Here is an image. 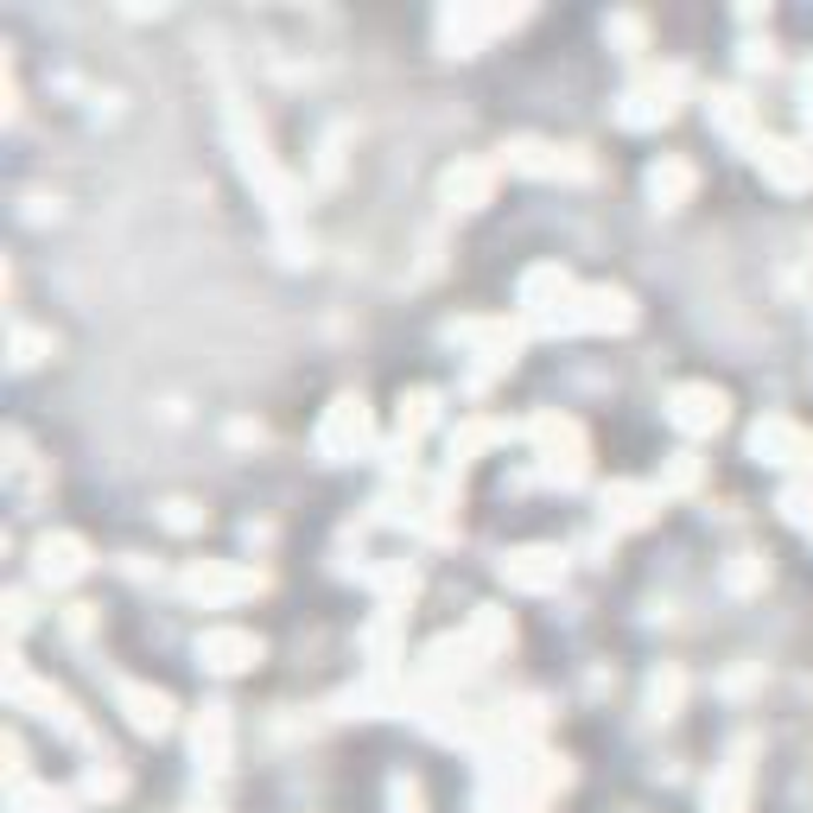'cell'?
Masks as SVG:
<instances>
[{
  "label": "cell",
  "instance_id": "obj_2",
  "mask_svg": "<svg viewBox=\"0 0 813 813\" xmlns=\"http://www.w3.org/2000/svg\"><path fill=\"white\" fill-rule=\"evenodd\" d=\"M204 655H210V667L235 674V667H248V662H255V642H248V635H229V629H217V635L204 642Z\"/></svg>",
  "mask_w": 813,
  "mask_h": 813
},
{
  "label": "cell",
  "instance_id": "obj_6",
  "mask_svg": "<svg viewBox=\"0 0 813 813\" xmlns=\"http://www.w3.org/2000/svg\"><path fill=\"white\" fill-rule=\"evenodd\" d=\"M687 185H693L687 166H655V172H648V191H655V197H680Z\"/></svg>",
  "mask_w": 813,
  "mask_h": 813
},
{
  "label": "cell",
  "instance_id": "obj_1",
  "mask_svg": "<svg viewBox=\"0 0 813 813\" xmlns=\"http://www.w3.org/2000/svg\"><path fill=\"white\" fill-rule=\"evenodd\" d=\"M674 420H680L687 433H705V426L725 420V401H718L712 388H680V395H674Z\"/></svg>",
  "mask_w": 813,
  "mask_h": 813
},
{
  "label": "cell",
  "instance_id": "obj_5",
  "mask_svg": "<svg viewBox=\"0 0 813 813\" xmlns=\"http://www.w3.org/2000/svg\"><path fill=\"white\" fill-rule=\"evenodd\" d=\"M509 572H515L521 585H547V579H559V559L554 554H515Z\"/></svg>",
  "mask_w": 813,
  "mask_h": 813
},
{
  "label": "cell",
  "instance_id": "obj_3",
  "mask_svg": "<svg viewBox=\"0 0 813 813\" xmlns=\"http://www.w3.org/2000/svg\"><path fill=\"white\" fill-rule=\"evenodd\" d=\"M38 572H45V579H76V572H83V547H76V541H45V547H38Z\"/></svg>",
  "mask_w": 813,
  "mask_h": 813
},
{
  "label": "cell",
  "instance_id": "obj_4",
  "mask_svg": "<svg viewBox=\"0 0 813 813\" xmlns=\"http://www.w3.org/2000/svg\"><path fill=\"white\" fill-rule=\"evenodd\" d=\"M121 700H128V718H134L141 731H159V725H166V700H159V693H134V687H128Z\"/></svg>",
  "mask_w": 813,
  "mask_h": 813
}]
</instances>
